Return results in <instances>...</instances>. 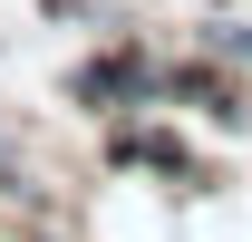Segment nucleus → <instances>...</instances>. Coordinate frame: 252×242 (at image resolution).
Here are the masks:
<instances>
[{"mask_svg": "<svg viewBox=\"0 0 252 242\" xmlns=\"http://www.w3.org/2000/svg\"><path fill=\"white\" fill-rule=\"evenodd\" d=\"M214 49H223V59H243V68H252V30H214Z\"/></svg>", "mask_w": 252, "mask_h": 242, "instance_id": "f257e3e1", "label": "nucleus"}]
</instances>
